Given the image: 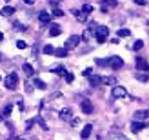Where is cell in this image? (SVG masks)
Segmentation results:
<instances>
[{
	"label": "cell",
	"instance_id": "33",
	"mask_svg": "<svg viewBox=\"0 0 149 140\" xmlns=\"http://www.w3.org/2000/svg\"><path fill=\"white\" fill-rule=\"evenodd\" d=\"M15 27H17V29H20V31H26V26H22V24H18V22H15Z\"/></svg>",
	"mask_w": 149,
	"mask_h": 140
},
{
	"label": "cell",
	"instance_id": "36",
	"mask_svg": "<svg viewBox=\"0 0 149 140\" xmlns=\"http://www.w3.org/2000/svg\"><path fill=\"white\" fill-rule=\"evenodd\" d=\"M18 109H20V111H24V109H26L24 107V102H18Z\"/></svg>",
	"mask_w": 149,
	"mask_h": 140
},
{
	"label": "cell",
	"instance_id": "32",
	"mask_svg": "<svg viewBox=\"0 0 149 140\" xmlns=\"http://www.w3.org/2000/svg\"><path fill=\"white\" fill-rule=\"evenodd\" d=\"M64 77H65V82H69V84H71V82H73V80H74V77L71 75V73H65V75H64Z\"/></svg>",
	"mask_w": 149,
	"mask_h": 140
},
{
	"label": "cell",
	"instance_id": "7",
	"mask_svg": "<svg viewBox=\"0 0 149 140\" xmlns=\"http://www.w3.org/2000/svg\"><path fill=\"white\" fill-rule=\"evenodd\" d=\"M125 95H127V91H125V87H122V86H115L113 91H111V97L113 98H124Z\"/></svg>",
	"mask_w": 149,
	"mask_h": 140
},
{
	"label": "cell",
	"instance_id": "28",
	"mask_svg": "<svg viewBox=\"0 0 149 140\" xmlns=\"http://www.w3.org/2000/svg\"><path fill=\"white\" fill-rule=\"evenodd\" d=\"M53 71L56 73V75H62V77L65 75V73H68V71H65V68H64V65H58V68H55Z\"/></svg>",
	"mask_w": 149,
	"mask_h": 140
},
{
	"label": "cell",
	"instance_id": "41",
	"mask_svg": "<svg viewBox=\"0 0 149 140\" xmlns=\"http://www.w3.org/2000/svg\"><path fill=\"white\" fill-rule=\"evenodd\" d=\"M147 113H149V111H147Z\"/></svg>",
	"mask_w": 149,
	"mask_h": 140
},
{
	"label": "cell",
	"instance_id": "30",
	"mask_svg": "<svg viewBox=\"0 0 149 140\" xmlns=\"http://www.w3.org/2000/svg\"><path fill=\"white\" fill-rule=\"evenodd\" d=\"M53 17H64V11L58 9V7H55V9H53Z\"/></svg>",
	"mask_w": 149,
	"mask_h": 140
},
{
	"label": "cell",
	"instance_id": "22",
	"mask_svg": "<svg viewBox=\"0 0 149 140\" xmlns=\"http://www.w3.org/2000/svg\"><path fill=\"white\" fill-rule=\"evenodd\" d=\"M55 55H56L58 58H65V56H68V49H65V47H60V49H55Z\"/></svg>",
	"mask_w": 149,
	"mask_h": 140
},
{
	"label": "cell",
	"instance_id": "8",
	"mask_svg": "<svg viewBox=\"0 0 149 140\" xmlns=\"http://www.w3.org/2000/svg\"><path fill=\"white\" fill-rule=\"evenodd\" d=\"M135 68H136V71H149V62L146 60V58H136Z\"/></svg>",
	"mask_w": 149,
	"mask_h": 140
},
{
	"label": "cell",
	"instance_id": "11",
	"mask_svg": "<svg viewBox=\"0 0 149 140\" xmlns=\"http://www.w3.org/2000/svg\"><path fill=\"white\" fill-rule=\"evenodd\" d=\"M51 18H53V17H51V13H47V11H40L38 13V20L42 22V24H49Z\"/></svg>",
	"mask_w": 149,
	"mask_h": 140
},
{
	"label": "cell",
	"instance_id": "26",
	"mask_svg": "<svg viewBox=\"0 0 149 140\" xmlns=\"http://www.w3.org/2000/svg\"><path fill=\"white\" fill-rule=\"evenodd\" d=\"M142 47H144V42H142V40H136V42L131 46V49H133V51H140Z\"/></svg>",
	"mask_w": 149,
	"mask_h": 140
},
{
	"label": "cell",
	"instance_id": "24",
	"mask_svg": "<svg viewBox=\"0 0 149 140\" xmlns=\"http://www.w3.org/2000/svg\"><path fill=\"white\" fill-rule=\"evenodd\" d=\"M33 84L38 87V89H46V84H44L40 78H36V77H33Z\"/></svg>",
	"mask_w": 149,
	"mask_h": 140
},
{
	"label": "cell",
	"instance_id": "6",
	"mask_svg": "<svg viewBox=\"0 0 149 140\" xmlns=\"http://www.w3.org/2000/svg\"><path fill=\"white\" fill-rule=\"evenodd\" d=\"M146 127H149V122H142V120H135L131 124V131L133 133H140L142 129H146Z\"/></svg>",
	"mask_w": 149,
	"mask_h": 140
},
{
	"label": "cell",
	"instance_id": "17",
	"mask_svg": "<svg viewBox=\"0 0 149 140\" xmlns=\"http://www.w3.org/2000/svg\"><path fill=\"white\" fill-rule=\"evenodd\" d=\"M89 82H91V86H100L102 84V77L100 75H93V77H87Z\"/></svg>",
	"mask_w": 149,
	"mask_h": 140
},
{
	"label": "cell",
	"instance_id": "39",
	"mask_svg": "<svg viewBox=\"0 0 149 140\" xmlns=\"http://www.w3.org/2000/svg\"><path fill=\"white\" fill-rule=\"evenodd\" d=\"M2 60H4V55H2V53H0V62H2Z\"/></svg>",
	"mask_w": 149,
	"mask_h": 140
},
{
	"label": "cell",
	"instance_id": "31",
	"mask_svg": "<svg viewBox=\"0 0 149 140\" xmlns=\"http://www.w3.org/2000/svg\"><path fill=\"white\" fill-rule=\"evenodd\" d=\"M17 47H18V49H26V47H27V44H26L24 40H18V42H17Z\"/></svg>",
	"mask_w": 149,
	"mask_h": 140
},
{
	"label": "cell",
	"instance_id": "37",
	"mask_svg": "<svg viewBox=\"0 0 149 140\" xmlns=\"http://www.w3.org/2000/svg\"><path fill=\"white\" fill-rule=\"evenodd\" d=\"M24 4H27V6H33V4H35V0H24Z\"/></svg>",
	"mask_w": 149,
	"mask_h": 140
},
{
	"label": "cell",
	"instance_id": "14",
	"mask_svg": "<svg viewBox=\"0 0 149 140\" xmlns=\"http://www.w3.org/2000/svg\"><path fill=\"white\" fill-rule=\"evenodd\" d=\"M82 111H84L86 115H91L93 113V104L89 100H82Z\"/></svg>",
	"mask_w": 149,
	"mask_h": 140
},
{
	"label": "cell",
	"instance_id": "27",
	"mask_svg": "<svg viewBox=\"0 0 149 140\" xmlns=\"http://www.w3.org/2000/svg\"><path fill=\"white\" fill-rule=\"evenodd\" d=\"M96 64L100 68H106V65H109V58H96Z\"/></svg>",
	"mask_w": 149,
	"mask_h": 140
},
{
	"label": "cell",
	"instance_id": "21",
	"mask_svg": "<svg viewBox=\"0 0 149 140\" xmlns=\"http://www.w3.org/2000/svg\"><path fill=\"white\" fill-rule=\"evenodd\" d=\"M42 53H44V55H55V47L51 46V44H46V46H44V49H42Z\"/></svg>",
	"mask_w": 149,
	"mask_h": 140
},
{
	"label": "cell",
	"instance_id": "23",
	"mask_svg": "<svg viewBox=\"0 0 149 140\" xmlns=\"http://www.w3.org/2000/svg\"><path fill=\"white\" fill-rule=\"evenodd\" d=\"M136 78L140 80V82H147V80H149V75H147V71H140L138 75H136Z\"/></svg>",
	"mask_w": 149,
	"mask_h": 140
},
{
	"label": "cell",
	"instance_id": "29",
	"mask_svg": "<svg viewBox=\"0 0 149 140\" xmlns=\"http://www.w3.org/2000/svg\"><path fill=\"white\" fill-rule=\"evenodd\" d=\"M82 9L89 15V13H93V6H91V4H84V7H82Z\"/></svg>",
	"mask_w": 149,
	"mask_h": 140
},
{
	"label": "cell",
	"instance_id": "35",
	"mask_svg": "<svg viewBox=\"0 0 149 140\" xmlns=\"http://www.w3.org/2000/svg\"><path fill=\"white\" fill-rule=\"evenodd\" d=\"M135 4H138V6H146L147 0H135Z\"/></svg>",
	"mask_w": 149,
	"mask_h": 140
},
{
	"label": "cell",
	"instance_id": "12",
	"mask_svg": "<svg viewBox=\"0 0 149 140\" xmlns=\"http://www.w3.org/2000/svg\"><path fill=\"white\" fill-rule=\"evenodd\" d=\"M91 133H93V126H91V124H86V126H84V129H82V133H80V137L82 138H89V137H91Z\"/></svg>",
	"mask_w": 149,
	"mask_h": 140
},
{
	"label": "cell",
	"instance_id": "38",
	"mask_svg": "<svg viewBox=\"0 0 149 140\" xmlns=\"http://www.w3.org/2000/svg\"><path fill=\"white\" fill-rule=\"evenodd\" d=\"M2 40H4V35H2V33H0V42H2Z\"/></svg>",
	"mask_w": 149,
	"mask_h": 140
},
{
	"label": "cell",
	"instance_id": "20",
	"mask_svg": "<svg viewBox=\"0 0 149 140\" xmlns=\"http://www.w3.org/2000/svg\"><path fill=\"white\" fill-rule=\"evenodd\" d=\"M102 84H109V86H116V78H115V77H102Z\"/></svg>",
	"mask_w": 149,
	"mask_h": 140
},
{
	"label": "cell",
	"instance_id": "13",
	"mask_svg": "<svg viewBox=\"0 0 149 140\" xmlns=\"http://www.w3.org/2000/svg\"><path fill=\"white\" fill-rule=\"evenodd\" d=\"M58 116H60V120L68 122V120H71V118H73V113H71V109H62V111L58 113Z\"/></svg>",
	"mask_w": 149,
	"mask_h": 140
},
{
	"label": "cell",
	"instance_id": "16",
	"mask_svg": "<svg viewBox=\"0 0 149 140\" xmlns=\"http://www.w3.org/2000/svg\"><path fill=\"white\" fill-rule=\"evenodd\" d=\"M13 13H15V7L13 6H6V7L0 9V15H2V17H11Z\"/></svg>",
	"mask_w": 149,
	"mask_h": 140
},
{
	"label": "cell",
	"instance_id": "18",
	"mask_svg": "<svg viewBox=\"0 0 149 140\" xmlns=\"http://www.w3.org/2000/svg\"><path fill=\"white\" fill-rule=\"evenodd\" d=\"M147 116H149L147 111H136L135 115H133V118L135 120H144V118H147Z\"/></svg>",
	"mask_w": 149,
	"mask_h": 140
},
{
	"label": "cell",
	"instance_id": "10",
	"mask_svg": "<svg viewBox=\"0 0 149 140\" xmlns=\"http://www.w3.org/2000/svg\"><path fill=\"white\" fill-rule=\"evenodd\" d=\"M73 15L77 17L78 22H86V20H87V13H86L84 9H73Z\"/></svg>",
	"mask_w": 149,
	"mask_h": 140
},
{
	"label": "cell",
	"instance_id": "4",
	"mask_svg": "<svg viewBox=\"0 0 149 140\" xmlns=\"http://www.w3.org/2000/svg\"><path fill=\"white\" fill-rule=\"evenodd\" d=\"M116 6H118L116 0H102V2H100V9H102V13H107L111 9H115Z\"/></svg>",
	"mask_w": 149,
	"mask_h": 140
},
{
	"label": "cell",
	"instance_id": "2",
	"mask_svg": "<svg viewBox=\"0 0 149 140\" xmlns=\"http://www.w3.org/2000/svg\"><path fill=\"white\" fill-rule=\"evenodd\" d=\"M4 84H6V87L7 89H17V86H18V75L17 73H11V75H7L6 77V80H4Z\"/></svg>",
	"mask_w": 149,
	"mask_h": 140
},
{
	"label": "cell",
	"instance_id": "15",
	"mask_svg": "<svg viewBox=\"0 0 149 140\" xmlns=\"http://www.w3.org/2000/svg\"><path fill=\"white\" fill-rule=\"evenodd\" d=\"M60 33H62V27L58 26V24H51V26H49V35H51V36H58Z\"/></svg>",
	"mask_w": 149,
	"mask_h": 140
},
{
	"label": "cell",
	"instance_id": "25",
	"mask_svg": "<svg viewBox=\"0 0 149 140\" xmlns=\"http://www.w3.org/2000/svg\"><path fill=\"white\" fill-rule=\"evenodd\" d=\"M116 35L120 36V38H122V36L125 38V36H129V35H131V31H129V29H125V27H122V29H118V33H116Z\"/></svg>",
	"mask_w": 149,
	"mask_h": 140
},
{
	"label": "cell",
	"instance_id": "34",
	"mask_svg": "<svg viewBox=\"0 0 149 140\" xmlns=\"http://www.w3.org/2000/svg\"><path fill=\"white\" fill-rule=\"evenodd\" d=\"M9 113H11V106H6V107H4V115L7 116V115H9Z\"/></svg>",
	"mask_w": 149,
	"mask_h": 140
},
{
	"label": "cell",
	"instance_id": "1",
	"mask_svg": "<svg viewBox=\"0 0 149 140\" xmlns=\"http://www.w3.org/2000/svg\"><path fill=\"white\" fill-rule=\"evenodd\" d=\"M107 36H109V27L107 26H96V35H95V38L98 44H104L107 40Z\"/></svg>",
	"mask_w": 149,
	"mask_h": 140
},
{
	"label": "cell",
	"instance_id": "40",
	"mask_svg": "<svg viewBox=\"0 0 149 140\" xmlns=\"http://www.w3.org/2000/svg\"><path fill=\"white\" fill-rule=\"evenodd\" d=\"M0 80H2V78H0Z\"/></svg>",
	"mask_w": 149,
	"mask_h": 140
},
{
	"label": "cell",
	"instance_id": "3",
	"mask_svg": "<svg viewBox=\"0 0 149 140\" xmlns=\"http://www.w3.org/2000/svg\"><path fill=\"white\" fill-rule=\"evenodd\" d=\"M82 42V35H71L68 40H65L64 47L65 49H73V47H78V44Z\"/></svg>",
	"mask_w": 149,
	"mask_h": 140
},
{
	"label": "cell",
	"instance_id": "9",
	"mask_svg": "<svg viewBox=\"0 0 149 140\" xmlns=\"http://www.w3.org/2000/svg\"><path fill=\"white\" fill-rule=\"evenodd\" d=\"M95 35H96V24H93V26L89 27V29H86V31H84V35H82V40L89 42V40H91Z\"/></svg>",
	"mask_w": 149,
	"mask_h": 140
},
{
	"label": "cell",
	"instance_id": "5",
	"mask_svg": "<svg viewBox=\"0 0 149 140\" xmlns=\"http://www.w3.org/2000/svg\"><path fill=\"white\" fill-rule=\"evenodd\" d=\"M109 68H113V69H122V68H124V60H122L120 56H116V55L109 56Z\"/></svg>",
	"mask_w": 149,
	"mask_h": 140
},
{
	"label": "cell",
	"instance_id": "19",
	"mask_svg": "<svg viewBox=\"0 0 149 140\" xmlns=\"http://www.w3.org/2000/svg\"><path fill=\"white\" fill-rule=\"evenodd\" d=\"M22 69H24V73H26L27 77H35V69L29 64H24V65H22Z\"/></svg>",
	"mask_w": 149,
	"mask_h": 140
}]
</instances>
